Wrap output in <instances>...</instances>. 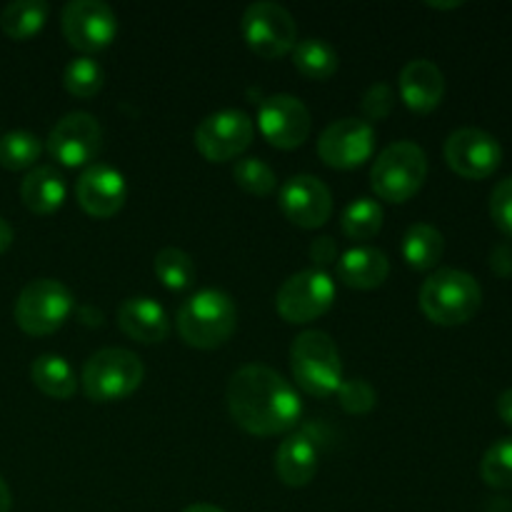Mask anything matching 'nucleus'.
I'll use <instances>...</instances> for the list:
<instances>
[{"mask_svg": "<svg viewBox=\"0 0 512 512\" xmlns=\"http://www.w3.org/2000/svg\"><path fill=\"white\" fill-rule=\"evenodd\" d=\"M498 415H500V420H503L505 425H510V428H512V388L505 390V393H500Z\"/></svg>", "mask_w": 512, "mask_h": 512, "instance_id": "nucleus-38", "label": "nucleus"}, {"mask_svg": "<svg viewBox=\"0 0 512 512\" xmlns=\"http://www.w3.org/2000/svg\"><path fill=\"white\" fill-rule=\"evenodd\" d=\"M10 508H13V495H10L8 483L0 478V512H10Z\"/></svg>", "mask_w": 512, "mask_h": 512, "instance_id": "nucleus-40", "label": "nucleus"}, {"mask_svg": "<svg viewBox=\"0 0 512 512\" xmlns=\"http://www.w3.org/2000/svg\"><path fill=\"white\" fill-rule=\"evenodd\" d=\"M375 150V128L368 120L343 118L320 133L318 155L328 168L353 170L370 160Z\"/></svg>", "mask_w": 512, "mask_h": 512, "instance_id": "nucleus-13", "label": "nucleus"}, {"mask_svg": "<svg viewBox=\"0 0 512 512\" xmlns=\"http://www.w3.org/2000/svg\"><path fill=\"white\" fill-rule=\"evenodd\" d=\"M490 215H493L495 225L512 240V175L500 180L490 193Z\"/></svg>", "mask_w": 512, "mask_h": 512, "instance_id": "nucleus-34", "label": "nucleus"}, {"mask_svg": "<svg viewBox=\"0 0 512 512\" xmlns=\"http://www.w3.org/2000/svg\"><path fill=\"white\" fill-rule=\"evenodd\" d=\"M145 378L140 358L123 348H103L83 368V390L93 403H118L133 395Z\"/></svg>", "mask_w": 512, "mask_h": 512, "instance_id": "nucleus-6", "label": "nucleus"}, {"mask_svg": "<svg viewBox=\"0 0 512 512\" xmlns=\"http://www.w3.org/2000/svg\"><path fill=\"white\" fill-rule=\"evenodd\" d=\"M30 378H33V385L40 393L53 400H68L78 390L73 368H70L63 355H38L30 365Z\"/></svg>", "mask_w": 512, "mask_h": 512, "instance_id": "nucleus-23", "label": "nucleus"}, {"mask_svg": "<svg viewBox=\"0 0 512 512\" xmlns=\"http://www.w3.org/2000/svg\"><path fill=\"white\" fill-rule=\"evenodd\" d=\"M48 13L50 8L43 0H15V3L5 5L0 13V28L10 40L23 43V40L35 38L45 28Z\"/></svg>", "mask_w": 512, "mask_h": 512, "instance_id": "nucleus-25", "label": "nucleus"}, {"mask_svg": "<svg viewBox=\"0 0 512 512\" xmlns=\"http://www.w3.org/2000/svg\"><path fill=\"white\" fill-rule=\"evenodd\" d=\"M400 98L415 113H430L440 105L445 95V78L443 70L433 60H410L398 78Z\"/></svg>", "mask_w": 512, "mask_h": 512, "instance_id": "nucleus-18", "label": "nucleus"}, {"mask_svg": "<svg viewBox=\"0 0 512 512\" xmlns=\"http://www.w3.org/2000/svg\"><path fill=\"white\" fill-rule=\"evenodd\" d=\"M75 198L90 218L108 220L123 210L128 200V183L123 173L110 165H90L75 183Z\"/></svg>", "mask_w": 512, "mask_h": 512, "instance_id": "nucleus-17", "label": "nucleus"}, {"mask_svg": "<svg viewBox=\"0 0 512 512\" xmlns=\"http://www.w3.org/2000/svg\"><path fill=\"white\" fill-rule=\"evenodd\" d=\"M290 370L300 388L315 398H330L343 383V363L335 340L323 330H305L290 345Z\"/></svg>", "mask_w": 512, "mask_h": 512, "instance_id": "nucleus-4", "label": "nucleus"}, {"mask_svg": "<svg viewBox=\"0 0 512 512\" xmlns=\"http://www.w3.org/2000/svg\"><path fill=\"white\" fill-rule=\"evenodd\" d=\"M13 238H15L13 225H10L5 218H0V253H5V250L13 245Z\"/></svg>", "mask_w": 512, "mask_h": 512, "instance_id": "nucleus-39", "label": "nucleus"}, {"mask_svg": "<svg viewBox=\"0 0 512 512\" xmlns=\"http://www.w3.org/2000/svg\"><path fill=\"white\" fill-rule=\"evenodd\" d=\"M338 280H343L353 290H375L388 280L390 260L383 250L360 245V248L348 250L338 258Z\"/></svg>", "mask_w": 512, "mask_h": 512, "instance_id": "nucleus-21", "label": "nucleus"}, {"mask_svg": "<svg viewBox=\"0 0 512 512\" xmlns=\"http://www.w3.org/2000/svg\"><path fill=\"white\" fill-rule=\"evenodd\" d=\"M335 395H338L340 408L350 415H365L378 405V393H375L373 385L363 378L343 380Z\"/></svg>", "mask_w": 512, "mask_h": 512, "instance_id": "nucleus-33", "label": "nucleus"}, {"mask_svg": "<svg viewBox=\"0 0 512 512\" xmlns=\"http://www.w3.org/2000/svg\"><path fill=\"white\" fill-rule=\"evenodd\" d=\"M340 228L348 235L350 240H373L375 235L383 230V208H380L378 200L373 198H358L343 210V218H340Z\"/></svg>", "mask_w": 512, "mask_h": 512, "instance_id": "nucleus-27", "label": "nucleus"}, {"mask_svg": "<svg viewBox=\"0 0 512 512\" xmlns=\"http://www.w3.org/2000/svg\"><path fill=\"white\" fill-rule=\"evenodd\" d=\"M65 195H68L65 178L53 165H38L20 183L23 205L35 215H50L60 210L65 203Z\"/></svg>", "mask_w": 512, "mask_h": 512, "instance_id": "nucleus-22", "label": "nucleus"}, {"mask_svg": "<svg viewBox=\"0 0 512 512\" xmlns=\"http://www.w3.org/2000/svg\"><path fill=\"white\" fill-rule=\"evenodd\" d=\"M430 8H458L460 3H428Z\"/></svg>", "mask_w": 512, "mask_h": 512, "instance_id": "nucleus-42", "label": "nucleus"}, {"mask_svg": "<svg viewBox=\"0 0 512 512\" xmlns=\"http://www.w3.org/2000/svg\"><path fill=\"white\" fill-rule=\"evenodd\" d=\"M393 103H395V93L388 83L370 85L368 93L363 95V113L368 115V123L370 120L388 118L390 110H393Z\"/></svg>", "mask_w": 512, "mask_h": 512, "instance_id": "nucleus-35", "label": "nucleus"}, {"mask_svg": "<svg viewBox=\"0 0 512 512\" xmlns=\"http://www.w3.org/2000/svg\"><path fill=\"white\" fill-rule=\"evenodd\" d=\"M183 512H225V510L218 508V505H210V503H195V505H188Z\"/></svg>", "mask_w": 512, "mask_h": 512, "instance_id": "nucleus-41", "label": "nucleus"}, {"mask_svg": "<svg viewBox=\"0 0 512 512\" xmlns=\"http://www.w3.org/2000/svg\"><path fill=\"white\" fill-rule=\"evenodd\" d=\"M335 303V283L325 270L308 268L290 275L275 295V308L285 323L305 325L328 313Z\"/></svg>", "mask_w": 512, "mask_h": 512, "instance_id": "nucleus-8", "label": "nucleus"}, {"mask_svg": "<svg viewBox=\"0 0 512 512\" xmlns=\"http://www.w3.org/2000/svg\"><path fill=\"white\" fill-rule=\"evenodd\" d=\"M75 298L60 280L38 278L20 290L15 300V323L33 338L53 335L73 313Z\"/></svg>", "mask_w": 512, "mask_h": 512, "instance_id": "nucleus-7", "label": "nucleus"}, {"mask_svg": "<svg viewBox=\"0 0 512 512\" xmlns=\"http://www.w3.org/2000/svg\"><path fill=\"white\" fill-rule=\"evenodd\" d=\"M233 178L245 193L258 195V198L270 195L275 190V185H278L275 170L260 158H240L233 168Z\"/></svg>", "mask_w": 512, "mask_h": 512, "instance_id": "nucleus-32", "label": "nucleus"}, {"mask_svg": "<svg viewBox=\"0 0 512 512\" xmlns=\"http://www.w3.org/2000/svg\"><path fill=\"white\" fill-rule=\"evenodd\" d=\"M118 325L128 338L143 345L163 343L170 333V318L165 308L145 295L123 300L118 308Z\"/></svg>", "mask_w": 512, "mask_h": 512, "instance_id": "nucleus-19", "label": "nucleus"}, {"mask_svg": "<svg viewBox=\"0 0 512 512\" xmlns=\"http://www.w3.org/2000/svg\"><path fill=\"white\" fill-rule=\"evenodd\" d=\"M485 485L495 490H512V438H500L485 450L480 460Z\"/></svg>", "mask_w": 512, "mask_h": 512, "instance_id": "nucleus-31", "label": "nucleus"}, {"mask_svg": "<svg viewBox=\"0 0 512 512\" xmlns=\"http://www.w3.org/2000/svg\"><path fill=\"white\" fill-rule=\"evenodd\" d=\"M175 325L185 345L198 350H215L233 338L238 328V308L228 293L205 288L180 305Z\"/></svg>", "mask_w": 512, "mask_h": 512, "instance_id": "nucleus-2", "label": "nucleus"}, {"mask_svg": "<svg viewBox=\"0 0 512 512\" xmlns=\"http://www.w3.org/2000/svg\"><path fill=\"white\" fill-rule=\"evenodd\" d=\"M310 258H313L315 268L323 270L325 265L338 263V245H335L333 238L323 235V238H318L313 245H310Z\"/></svg>", "mask_w": 512, "mask_h": 512, "instance_id": "nucleus-36", "label": "nucleus"}, {"mask_svg": "<svg viewBox=\"0 0 512 512\" xmlns=\"http://www.w3.org/2000/svg\"><path fill=\"white\" fill-rule=\"evenodd\" d=\"M255 125L243 110H218L203 118L195 128V148L210 163H228L250 148Z\"/></svg>", "mask_w": 512, "mask_h": 512, "instance_id": "nucleus-10", "label": "nucleus"}, {"mask_svg": "<svg viewBox=\"0 0 512 512\" xmlns=\"http://www.w3.org/2000/svg\"><path fill=\"white\" fill-rule=\"evenodd\" d=\"M483 305V288L470 273L458 268H440L420 288V310L435 325H463L475 318Z\"/></svg>", "mask_w": 512, "mask_h": 512, "instance_id": "nucleus-3", "label": "nucleus"}, {"mask_svg": "<svg viewBox=\"0 0 512 512\" xmlns=\"http://www.w3.org/2000/svg\"><path fill=\"white\" fill-rule=\"evenodd\" d=\"M103 145V128L90 113H70L48 135V153L65 168L93 163Z\"/></svg>", "mask_w": 512, "mask_h": 512, "instance_id": "nucleus-14", "label": "nucleus"}, {"mask_svg": "<svg viewBox=\"0 0 512 512\" xmlns=\"http://www.w3.org/2000/svg\"><path fill=\"white\" fill-rule=\"evenodd\" d=\"M445 253V238L435 225L415 223L403 235V258L415 270H433Z\"/></svg>", "mask_w": 512, "mask_h": 512, "instance_id": "nucleus-24", "label": "nucleus"}, {"mask_svg": "<svg viewBox=\"0 0 512 512\" xmlns=\"http://www.w3.org/2000/svg\"><path fill=\"white\" fill-rule=\"evenodd\" d=\"M153 270L160 283L173 293L188 290L195 283V263L185 250L180 248H163L153 260Z\"/></svg>", "mask_w": 512, "mask_h": 512, "instance_id": "nucleus-28", "label": "nucleus"}, {"mask_svg": "<svg viewBox=\"0 0 512 512\" xmlns=\"http://www.w3.org/2000/svg\"><path fill=\"white\" fill-rule=\"evenodd\" d=\"M243 38L255 55L275 60L288 55L298 40V25L293 15L278 3L258 0L250 3L243 13Z\"/></svg>", "mask_w": 512, "mask_h": 512, "instance_id": "nucleus-9", "label": "nucleus"}, {"mask_svg": "<svg viewBox=\"0 0 512 512\" xmlns=\"http://www.w3.org/2000/svg\"><path fill=\"white\" fill-rule=\"evenodd\" d=\"M490 268L498 275L508 278L512 275V243H500L490 255Z\"/></svg>", "mask_w": 512, "mask_h": 512, "instance_id": "nucleus-37", "label": "nucleus"}, {"mask_svg": "<svg viewBox=\"0 0 512 512\" xmlns=\"http://www.w3.org/2000/svg\"><path fill=\"white\" fill-rule=\"evenodd\" d=\"M258 125L263 138L273 148L293 150L308 140L310 135V110L305 108L303 100L295 95H270L258 108Z\"/></svg>", "mask_w": 512, "mask_h": 512, "instance_id": "nucleus-15", "label": "nucleus"}, {"mask_svg": "<svg viewBox=\"0 0 512 512\" xmlns=\"http://www.w3.org/2000/svg\"><path fill=\"white\" fill-rule=\"evenodd\" d=\"M445 160L460 178L483 180L503 163V145L495 135L480 128H460L445 140Z\"/></svg>", "mask_w": 512, "mask_h": 512, "instance_id": "nucleus-11", "label": "nucleus"}, {"mask_svg": "<svg viewBox=\"0 0 512 512\" xmlns=\"http://www.w3.org/2000/svg\"><path fill=\"white\" fill-rule=\"evenodd\" d=\"M63 35L75 50L80 53H98L105 50L118 35V18L110 10V5L100 0H73L65 5Z\"/></svg>", "mask_w": 512, "mask_h": 512, "instance_id": "nucleus-12", "label": "nucleus"}, {"mask_svg": "<svg viewBox=\"0 0 512 512\" xmlns=\"http://www.w3.org/2000/svg\"><path fill=\"white\" fill-rule=\"evenodd\" d=\"M293 65L310 80H328L338 73V53L323 38H305L295 43Z\"/></svg>", "mask_w": 512, "mask_h": 512, "instance_id": "nucleus-26", "label": "nucleus"}, {"mask_svg": "<svg viewBox=\"0 0 512 512\" xmlns=\"http://www.w3.org/2000/svg\"><path fill=\"white\" fill-rule=\"evenodd\" d=\"M43 153V143L38 135L28 130H13L0 138V165L5 170H28Z\"/></svg>", "mask_w": 512, "mask_h": 512, "instance_id": "nucleus-30", "label": "nucleus"}, {"mask_svg": "<svg viewBox=\"0 0 512 512\" xmlns=\"http://www.w3.org/2000/svg\"><path fill=\"white\" fill-rule=\"evenodd\" d=\"M280 210L298 228H323L333 215V195L315 175H295L280 188Z\"/></svg>", "mask_w": 512, "mask_h": 512, "instance_id": "nucleus-16", "label": "nucleus"}, {"mask_svg": "<svg viewBox=\"0 0 512 512\" xmlns=\"http://www.w3.org/2000/svg\"><path fill=\"white\" fill-rule=\"evenodd\" d=\"M63 85L70 95H75V98H95L105 85L103 65L95 58H90V55H80V58L70 60L68 68H65Z\"/></svg>", "mask_w": 512, "mask_h": 512, "instance_id": "nucleus-29", "label": "nucleus"}, {"mask_svg": "<svg viewBox=\"0 0 512 512\" xmlns=\"http://www.w3.org/2000/svg\"><path fill=\"white\" fill-rule=\"evenodd\" d=\"M428 178V155L418 143L400 140L388 145L375 158L370 170V183L375 195L388 203H408Z\"/></svg>", "mask_w": 512, "mask_h": 512, "instance_id": "nucleus-5", "label": "nucleus"}, {"mask_svg": "<svg viewBox=\"0 0 512 512\" xmlns=\"http://www.w3.org/2000/svg\"><path fill=\"white\" fill-rule=\"evenodd\" d=\"M275 473L288 488H305L318 473V445L308 433H293L275 453Z\"/></svg>", "mask_w": 512, "mask_h": 512, "instance_id": "nucleus-20", "label": "nucleus"}, {"mask_svg": "<svg viewBox=\"0 0 512 512\" xmlns=\"http://www.w3.org/2000/svg\"><path fill=\"white\" fill-rule=\"evenodd\" d=\"M230 418L245 433L268 438L298 425L303 403L293 385L268 365L250 363L235 370L228 383Z\"/></svg>", "mask_w": 512, "mask_h": 512, "instance_id": "nucleus-1", "label": "nucleus"}]
</instances>
